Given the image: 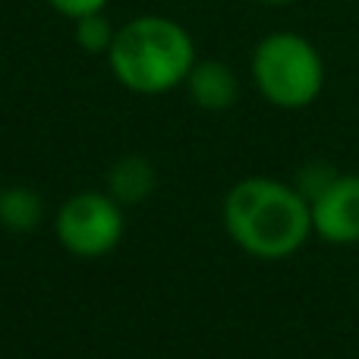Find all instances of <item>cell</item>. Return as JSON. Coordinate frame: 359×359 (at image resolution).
<instances>
[{"label":"cell","instance_id":"obj_1","mask_svg":"<svg viewBox=\"0 0 359 359\" xmlns=\"http://www.w3.org/2000/svg\"><path fill=\"white\" fill-rule=\"evenodd\" d=\"M221 221L233 246L259 262H284L312 236V211L293 183L243 177L227 189Z\"/></svg>","mask_w":359,"mask_h":359},{"label":"cell","instance_id":"obj_2","mask_svg":"<svg viewBox=\"0 0 359 359\" xmlns=\"http://www.w3.org/2000/svg\"><path fill=\"white\" fill-rule=\"evenodd\" d=\"M196 60L198 54L189 29L158 13L133 16L130 22H123L107 50V67L114 79L126 92L145 95V98L180 88Z\"/></svg>","mask_w":359,"mask_h":359},{"label":"cell","instance_id":"obj_3","mask_svg":"<svg viewBox=\"0 0 359 359\" xmlns=\"http://www.w3.org/2000/svg\"><path fill=\"white\" fill-rule=\"evenodd\" d=\"M249 76L262 98L278 111L312 107L325 92V57L299 32H268L249 57Z\"/></svg>","mask_w":359,"mask_h":359},{"label":"cell","instance_id":"obj_4","mask_svg":"<svg viewBox=\"0 0 359 359\" xmlns=\"http://www.w3.org/2000/svg\"><path fill=\"white\" fill-rule=\"evenodd\" d=\"M54 233L57 243L76 259H101L114 252L126 233L123 205L98 189L73 192L57 208Z\"/></svg>","mask_w":359,"mask_h":359},{"label":"cell","instance_id":"obj_5","mask_svg":"<svg viewBox=\"0 0 359 359\" xmlns=\"http://www.w3.org/2000/svg\"><path fill=\"white\" fill-rule=\"evenodd\" d=\"M312 236L328 246L359 243V174H337L309 202Z\"/></svg>","mask_w":359,"mask_h":359},{"label":"cell","instance_id":"obj_6","mask_svg":"<svg viewBox=\"0 0 359 359\" xmlns=\"http://www.w3.org/2000/svg\"><path fill=\"white\" fill-rule=\"evenodd\" d=\"M183 88L192 104L208 114L230 111V107L240 101V79H236L233 67L224 60H215V57L196 60V67L186 76Z\"/></svg>","mask_w":359,"mask_h":359},{"label":"cell","instance_id":"obj_7","mask_svg":"<svg viewBox=\"0 0 359 359\" xmlns=\"http://www.w3.org/2000/svg\"><path fill=\"white\" fill-rule=\"evenodd\" d=\"M158 170L149 158L142 155H123L107 168V196L117 198L120 205H139L155 192Z\"/></svg>","mask_w":359,"mask_h":359},{"label":"cell","instance_id":"obj_8","mask_svg":"<svg viewBox=\"0 0 359 359\" xmlns=\"http://www.w3.org/2000/svg\"><path fill=\"white\" fill-rule=\"evenodd\" d=\"M44 224V198L38 189L13 183L0 189V227L6 233L29 236Z\"/></svg>","mask_w":359,"mask_h":359},{"label":"cell","instance_id":"obj_9","mask_svg":"<svg viewBox=\"0 0 359 359\" xmlns=\"http://www.w3.org/2000/svg\"><path fill=\"white\" fill-rule=\"evenodd\" d=\"M73 38L86 54H104L111 50L114 38H117V25L107 19V13H92L73 22Z\"/></svg>","mask_w":359,"mask_h":359},{"label":"cell","instance_id":"obj_10","mask_svg":"<svg viewBox=\"0 0 359 359\" xmlns=\"http://www.w3.org/2000/svg\"><path fill=\"white\" fill-rule=\"evenodd\" d=\"M337 174H341V170H337L334 164H328V161H309V164H303V168H299V174H297V180H293V186L303 192L306 202H312V198H316L318 192H322Z\"/></svg>","mask_w":359,"mask_h":359},{"label":"cell","instance_id":"obj_11","mask_svg":"<svg viewBox=\"0 0 359 359\" xmlns=\"http://www.w3.org/2000/svg\"><path fill=\"white\" fill-rule=\"evenodd\" d=\"M107 4H111V0H48L50 10L67 16L69 22H76V19H82V16H92V13H104Z\"/></svg>","mask_w":359,"mask_h":359},{"label":"cell","instance_id":"obj_12","mask_svg":"<svg viewBox=\"0 0 359 359\" xmlns=\"http://www.w3.org/2000/svg\"><path fill=\"white\" fill-rule=\"evenodd\" d=\"M262 6H290V4H299V0H255Z\"/></svg>","mask_w":359,"mask_h":359}]
</instances>
